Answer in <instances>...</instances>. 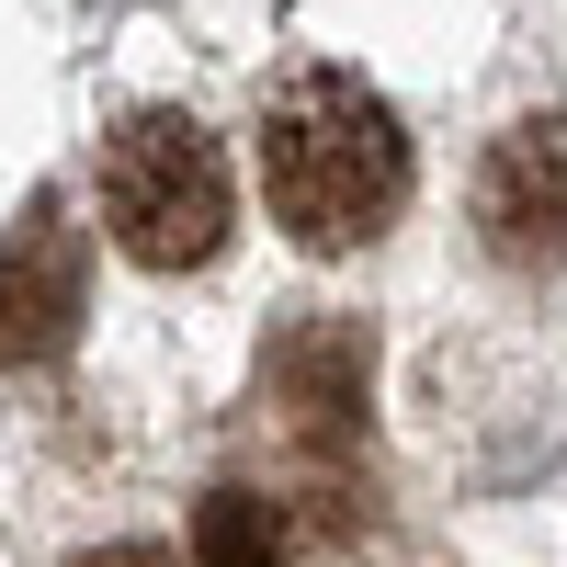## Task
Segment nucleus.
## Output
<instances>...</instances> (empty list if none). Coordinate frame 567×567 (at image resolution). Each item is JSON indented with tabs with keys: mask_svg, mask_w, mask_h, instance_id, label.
I'll list each match as a JSON object with an SVG mask.
<instances>
[{
	"mask_svg": "<svg viewBox=\"0 0 567 567\" xmlns=\"http://www.w3.org/2000/svg\"><path fill=\"white\" fill-rule=\"evenodd\" d=\"M261 194L296 250H363L409 205V136L352 69H296L261 103Z\"/></svg>",
	"mask_w": 567,
	"mask_h": 567,
	"instance_id": "obj_1",
	"label": "nucleus"
},
{
	"mask_svg": "<svg viewBox=\"0 0 567 567\" xmlns=\"http://www.w3.org/2000/svg\"><path fill=\"white\" fill-rule=\"evenodd\" d=\"M80 307H91V272H80V227L58 194H34L12 227H0V374L23 363H58L80 341Z\"/></svg>",
	"mask_w": 567,
	"mask_h": 567,
	"instance_id": "obj_3",
	"label": "nucleus"
},
{
	"mask_svg": "<svg viewBox=\"0 0 567 567\" xmlns=\"http://www.w3.org/2000/svg\"><path fill=\"white\" fill-rule=\"evenodd\" d=\"M296 556V523L261 488H205L194 499V567H284Z\"/></svg>",
	"mask_w": 567,
	"mask_h": 567,
	"instance_id": "obj_6",
	"label": "nucleus"
},
{
	"mask_svg": "<svg viewBox=\"0 0 567 567\" xmlns=\"http://www.w3.org/2000/svg\"><path fill=\"white\" fill-rule=\"evenodd\" d=\"M363 374H374V341H363L352 318H307V329L272 341V398L296 409V432H352Z\"/></svg>",
	"mask_w": 567,
	"mask_h": 567,
	"instance_id": "obj_5",
	"label": "nucleus"
},
{
	"mask_svg": "<svg viewBox=\"0 0 567 567\" xmlns=\"http://www.w3.org/2000/svg\"><path fill=\"white\" fill-rule=\"evenodd\" d=\"M103 227H114V250L148 261V272L216 261V239H227V148L182 103L125 114L103 136Z\"/></svg>",
	"mask_w": 567,
	"mask_h": 567,
	"instance_id": "obj_2",
	"label": "nucleus"
},
{
	"mask_svg": "<svg viewBox=\"0 0 567 567\" xmlns=\"http://www.w3.org/2000/svg\"><path fill=\"white\" fill-rule=\"evenodd\" d=\"M477 239L511 272H556L567 261V114H523L477 159Z\"/></svg>",
	"mask_w": 567,
	"mask_h": 567,
	"instance_id": "obj_4",
	"label": "nucleus"
},
{
	"mask_svg": "<svg viewBox=\"0 0 567 567\" xmlns=\"http://www.w3.org/2000/svg\"><path fill=\"white\" fill-rule=\"evenodd\" d=\"M69 567H182L171 545H91V556H69Z\"/></svg>",
	"mask_w": 567,
	"mask_h": 567,
	"instance_id": "obj_7",
	"label": "nucleus"
}]
</instances>
